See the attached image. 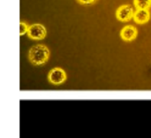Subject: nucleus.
<instances>
[{"label": "nucleus", "instance_id": "nucleus-7", "mask_svg": "<svg viewBox=\"0 0 151 138\" xmlns=\"http://www.w3.org/2000/svg\"><path fill=\"white\" fill-rule=\"evenodd\" d=\"M134 4L136 9L149 10L151 6V0H134Z\"/></svg>", "mask_w": 151, "mask_h": 138}, {"label": "nucleus", "instance_id": "nucleus-1", "mask_svg": "<svg viewBox=\"0 0 151 138\" xmlns=\"http://www.w3.org/2000/svg\"><path fill=\"white\" fill-rule=\"evenodd\" d=\"M50 58V50L43 44L33 46L28 51V59L35 66L45 64Z\"/></svg>", "mask_w": 151, "mask_h": 138}, {"label": "nucleus", "instance_id": "nucleus-5", "mask_svg": "<svg viewBox=\"0 0 151 138\" xmlns=\"http://www.w3.org/2000/svg\"><path fill=\"white\" fill-rule=\"evenodd\" d=\"M137 34H138L137 28L133 25H128V26L124 27L122 30L120 31V37L124 41L130 42L136 38Z\"/></svg>", "mask_w": 151, "mask_h": 138}, {"label": "nucleus", "instance_id": "nucleus-4", "mask_svg": "<svg viewBox=\"0 0 151 138\" xmlns=\"http://www.w3.org/2000/svg\"><path fill=\"white\" fill-rule=\"evenodd\" d=\"M134 9L130 4H123L116 11L117 19L123 22L129 21L132 18H134Z\"/></svg>", "mask_w": 151, "mask_h": 138}, {"label": "nucleus", "instance_id": "nucleus-8", "mask_svg": "<svg viewBox=\"0 0 151 138\" xmlns=\"http://www.w3.org/2000/svg\"><path fill=\"white\" fill-rule=\"evenodd\" d=\"M28 28H29V27L25 22H21V21L19 22V35H20L27 34Z\"/></svg>", "mask_w": 151, "mask_h": 138}, {"label": "nucleus", "instance_id": "nucleus-3", "mask_svg": "<svg viewBox=\"0 0 151 138\" xmlns=\"http://www.w3.org/2000/svg\"><path fill=\"white\" fill-rule=\"evenodd\" d=\"M27 35L29 38L34 40H42L46 36V28L44 26L39 23L29 26Z\"/></svg>", "mask_w": 151, "mask_h": 138}, {"label": "nucleus", "instance_id": "nucleus-6", "mask_svg": "<svg viewBox=\"0 0 151 138\" xmlns=\"http://www.w3.org/2000/svg\"><path fill=\"white\" fill-rule=\"evenodd\" d=\"M150 19V13L149 10L145 9H137L134 14V20L138 24L147 23Z\"/></svg>", "mask_w": 151, "mask_h": 138}, {"label": "nucleus", "instance_id": "nucleus-2", "mask_svg": "<svg viewBox=\"0 0 151 138\" xmlns=\"http://www.w3.org/2000/svg\"><path fill=\"white\" fill-rule=\"evenodd\" d=\"M48 80L50 83L55 85H59L65 82L66 80V74L65 72L60 67H55L49 73Z\"/></svg>", "mask_w": 151, "mask_h": 138}, {"label": "nucleus", "instance_id": "nucleus-9", "mask_svg": "<svg viewBox=\"0 0 151 138\" xmlns=\"http://www.w3.org/2000/svg\"><path fill=\"white\" fill-rule=\"evenodd\" d=\"M96 0H78V2H80L81 4H93L95 3Z\"/></svg>", "mask_w": 151, "mask_h": 138}]
</instances>
